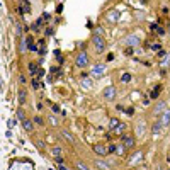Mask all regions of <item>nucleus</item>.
<instances>
[{"label": "nucleus", "instance_id": "31", "mask_svg": "<svg viewBox=\"0 0 170 170\" xmlns=\"http://www.w3.org/2000/svg\"><path fill=\"white\" fill-rule=\"evenodd\" d=\"M61 10H63V3H58L56 5V12H61Z\"/></svg>", "mask_w": 170, "mask_h": 170}, {"label": "nucleus", "instance_id": "23", "mask_svg": "<svg viewBox=\"0 0 170 170\" xmlns=\"http://www.w3.org/2000/svg\"><path fill=\"white\" fill-rule=\"evenodd\" d=\"M160 128H162V122H157V124H153L151 131H153V133H158V131H160Z\"/></svg>", "mask_w": 170, "mask_h": 170}, {"label": "nucleus", "instance_id": "3", "mask_svg": "<svg viewBox=\"0 0 170 170\" xmlns=\"http://www.w3.org/2000/svg\"><path fill=\"white\" fill-rule=\"evenodd\" d=\"M92 44L95 46V50L99 51V53L106 50V41H104L102 36H94V38H92Z\"/></svg>", "mask_w": 170, "mask_h": 170}, {"label": "nucleus", "instance_id": "29", "mask_svg": "<svg viewBox=\"0 0 170 170\" xmlns=\"http://www.w3.org/2000/svg\"><path fill=\"white\" fill-rule=\"evenodd\" d=\"M39 87V82L38 80H32V89H38Z\"/></svg>", "mask_w": 170, "mask_h": 170}, {"label": "nucleus", "instance_id": "7", "mask_svg": "<svg viewBox=\"0 0 170 170\" xmlns=\"http://www.w3.org/2000/svg\"><path fill=\"white\" fill-rule=\"evenodd\" d=\"M104 68H106V66H104L102 63H99V65H95V66L92 68L90 75H94V77H100V75H102V71H104Z\"/></svg>", "mask_w": 170, "mask_h": 170}, {"label": "nucleus", "instance_id": "2", "mask_svg": "<svg viewBox=\"0 0 170 170\" xmlns=\"http://www.w3.org/2000/svg\"><path fill=\"white\" fill-rule=\"evenodd\" d=\"M121 143H122V146H124L126 150H133V148L136 146V140H134V136H131V134H122V136H121Z\"/></svg>", "mask_w": 170, "mask_h": 170}, {"label": "nucleus", "instance_id": "22", "mask_svg": "<svg viewBox=\"0 0 170 170\" xmlns=\"http://www.w3.org/2000/svg\"><path fill=\"white\" fill-rule=\"evenodd\" d=\"M129 80H131V75H129V73H122L121 82H124V83H126V82H129Z\"/></svg>", "mask_w": 170, "mask_h": 170}, {"label": "nucleus", "instance_id": "24", "mask_svg": "<svg viewBox=\"0 0 170 170\" xmlns=\"http://www.w3.org/2000/svg\"><path fill=\"white\" fill-rule=\"evenodd\" d=\"M136 133H138V134H143V133H145V124H138V129H136Z\"/></svg>", "mask_w": 170, "mask_h": 170}, {"label": "nucleus", "instance_id": "35", "mask_svg": "<svg viewBox=\"0 0 170 170\" xmlns=\"http://www.w3.org/2000/svg\"><path fill=\"white\" fill-rule=\"evenodd\" d=\"M46 34H48V36H51V34H53V27H50V29H46Z\"/></svg>", "mask_w": 170, "mask_h": 170}, {"label": "nucleus", "instance_id": "6", "mask_svg": "<svg viewBox=\"0 0 170 170\" xmlns=\"http://www.w3.org/2000/svg\"><path fill=\"white\" fill-rule=\"evenodd\" d=\"M104 97L106 99H116V87H112V85H109V87H106V90H104Z\"/></svg>", "mask_w": 170, "mask_h": 170}, {"label": "nucleus", "instance_id": "26", "mask_svg": "<svg viewBox=\"0 0 170 170\" xmlns=\"http://www.w3.org/2000/svg\"><path fill=\"white\" fill-rule=\"evenodd\" d=\"M102 32H104V29H102V27H95V31H94V36H100Z\"/></svg>", "mask_w": 170, "mask_h": 170}, {"label": "nucleus", "instance_id": "12", "mask_svg": "<svg viewBox=\"0 0 170 170\" xmlns=\"http://www.w3.org/2000/svg\"><path fill=\"white\" fill-rule=\"evenodd\" d=\"M95 167H97V169H100V170H111V167L106 163V162H100V160L95 162Z\"/></svg>", "mask_w": 170, "mask_h": 170}, {"label": "nucleus", "instance_id": "19", "mask_svg": "<svg viewBox=\"0 0 170 170\" xmlns=\"http://www.w3.org/2000/svg\"><path fill=\"white\" fill-rule=\"evenodd\" d=\"M38 65H39V63H29V71H31V75H34V73L38 71Z\"/></svg>", "mask_w": 170, "mask_h": 170}, {"label": "nucleus", "instance_id": "17", "mask_svg": "<svg viewBox=\"0 0 170 170\" xmlns=\"http://www.w3.org/2000/svg\"><path fill=\"white\" fill-rule=\"evenodd\" d=\"M51 155H53L55 158H58V157H61V148H60V146H55V148L51 150Z\"/></svg>", "mask_w": 170, "mask_h": 170}, {"label": "nucleus", "instance_id": "34", "mask_svg": "<svg viewBox=\"0 0 170 170\" xmlns=\"http://www.w3.org/2000/svg\"><path fill=\"white\" fill-rule=\"evenodd\" d=\"M53 112H56V114H58V112H60V107H58V106H53Z\"/></svg>", "mask_w": 170, "mask_h": 170}, {"label": "nucleus", "instance_id": "15", "mask_svg": "<svg viewBox=\"0 0 170 170\" xmlns=\"http://www.w3.org/2000/svg\"><path fill=\"white\" fill-rule=\"evenodd\" d=\"M126 128H128V126H126V124H122V122H121L119 126H118V128H116V129H114V133H116V134H124V131H126Z\"/></svg>", "mask_w": 170, "mask_h": 170}, {"label": "nucleus", "instance_id": "30", "mask_svg": "<svg viewBox=\"0 0 170 170\" xmlns=\"http://www.w3.org/2000/svg\"><path fill=\"white\" fill-rule=\"evenodd\" d=\"M19 82L20 83H26V77L24 75H19Z\"/></svg>", "mask_w": 170, "mask_h": 170}, {"label": "nucleus", "instance_id": "5", "mask_svg": "<svg viewBox=\"0 0 170 170\" xmlns=\"http://www.w3.org/2000/svg\"><path fill=\"white\" fill-rule=\"evenodd\" d=\"M94 151H95L99 157H104V155L107 153V148H106L104 143H95V145H94Z\"/></svg>", "mask_w": 170, "mask_h": 170}, {"label": "nucleus", "instance_id": "9", "mask_svg": "<svg viewBox=\"0 0 170 170\" xmlns=\"http://www.w3.org/2000/svg\"><path fill=\"white\" fill-rule=\"evenodd\" d=\"M61 134H63V136H65V138L68 140V143H71V145H75V143H77L75 136H73V134H71V133H70L68 129H61Z\"/></svg>", "mask_w": 170, "mask_h": 170}, {"label": "nucleus", "instance_id": "8", "mask_svg": "<svg viewBox=\"0 0 170 170\" xmlns=\"http://www.w3.org/2000/svg\"><path fill=\"white\" fill-rule=\"evenodd\" d=\"M165 109H167V102H165V100H160V102L155 106L153 112H155V114H160V112H165Z\"/></svg>", "mask_w": 170, "mask_h": 170}, {"label": "nucleus", "instance_id": "25", "mask_svg": "<svg viewBox=\"0 0 170 170\" xmlns=\"http://www.w3.org/2000/svg\"><path fill=\"white\" fill-rule=\"evenodd\" d=\"M27 44H29V50H31V51H36V50H38V48H36V46L32 44V39H31V38L27 39Z\"/></svg>", "mask_w": 170, "mask_h": 170}, {"label": "nucleus", "instance_id": "21", "mask_svg": "<svg viewBox=\"0 0 170 170\" xmlns=\"http://www.w3.org/2000/svg\"><path fill=\"white\" fill-rule=\"evenodd\" d=\"M17 118H19L20 121H26V112H24L22 109H19L17 111Z\"/></svg>", "mask_w": 170, "mask_h": 170}, {"label": "nucleus", "instance_id": "28", "mask_svg": "<svg viewBox=\"0 0 170 170\" xmlns=\"http://www.w3.org/2000/svg\"><path fill=\"white\" fill-rule=\"evenodd\" d=\"M36 145H38V148H39V150H44V141H43V140L36 141Z\"/></svg>", "mask_w": 170, "mask_h": 170}, {"label": "nucleus", "instance_id": "33", "mask_svg": "<svg viewBox=\"0 0 170 170\" xmlns=\"http://www.w3.org/2000/svg\"><path fill=\"white\" fill-rule=\"evenodd\" d=\"M20 51H26V41L20 43Z\"/></svg>", "mask_w": 170, "mask_h": 170}, {"label": "nucleus", "instance_id": "18", "mask_svg": "<svg viewBox=\"0 0 170 170\" xmlns=\"http://www.w3.org/2000/svg\"><path fill=\"white\" fill-rule=\"evenodd\" d=\"M151 29H153V31H157V32H158L160 36H163V34H165V29H163V27H158L157 24H151Z\"/></svg>", "mask_w": 170, "mask_h": 170}, {"label": "nucleus", "instance_id": "37", "mask_svg": "<svg viewBox=\"0 0 170 170\" xmlns=\"http://www.w3.org/2000/svg\"><path fill=\"white\" fill-rule=\"evenodd\" d=\"M60 170H68V169H66L65 165H60Z\"/></svg>", "mask_w": 170, "mask_h": 170}, {"label": "nucleus", "instance_id": "20", "mask_svg": "<svg viewBox=\"0 0 170 170\" xmlns=\"http://www.w3.org/2000/svg\"><path fill=\"white\" fill-rule=\"evenodd\" d=\"M75 167H77L78 170H89V167H87V165H83L82 162H75Z\"/></svg>", "mask_w": 170, "mask_h": 170}, {"label": "nucleus", "instance_id": "10", "mask_svg": "<svg viewBox=\"0 0 170 170\" xmlns=\"http://www.w3.org/2000/svg\"><path fill=\"white\" fill-rule=\"evenodd\" d=\"M162 124H170V111H165L163 114H162Z\"/></svg>", "mask_w": 170, "mask_h": 170}, {"label": "nucleus", "instance_id": "11", "mask_svg": "<svg viewBox=\"0 0 170 170\" xmlns=\"http://www.w3.org/2000/svg\"><path fill=\"white\" fill-rule=\"evenodd\" d=\"M160 92H162V85H157L155 89L151 90V99H158V95H160Z\"/></svg>", "mask_w": 170, "mask_h": 170}, {"label": "nucleus", "instance_id": "1", "mask_svg": "<svg viewBox=\"0 0 170 170\" xmlns=\"http://www.w3.org/2000/svg\"><path fill=\"white\" fill-rule=\"evenodd\" d=\"M87 65H89V53H87V51H80V53L77 55V58H75V66L85 68Z\"/></svg>", "mask_w": 170, "mask_h": 170}, {"label": "nucleus", "instance_id": "4", "mask_svg": "<svg viewBox=\"0 0 170 170\" xmlns=\"http://www.w3.org/2000/svg\"><path fill=\"white\" fill-rule=\"evenodd\" d=\"M126 44H128L129 48H134V46H138V44H140V38H138V36H134V34H129V36L126 38Z\"/></svg>", "mask_w": 170, "mask_h": 170}, {"label": "nucleus", "instance_id": "27", "mask_svg": "<svg viewBox=\"0 0 170 170\" xmlns=\"http://www.w3.org/2000/svg\"><path fill=\"white\" fill-rule=\"evenodd\" d=\"M107 151H109V153H114V151H118V146H116V145H109Z\"/></svg>", "mask_w": 170, "mask_h": 170}, {"label": "nucleus", "instance_id": "36", "mask_svg": "<svg viewBox=\"0 0 170 170\" xmlns=\"http://www.w3.org/2000/svg\"><path fill=\"white\" fill-rule=\"evenodd\" d=\"M126 55H133V48H128L126 50Z\"/></svg>", "mask_w": 170, "mask_h": 170}, {"label": "nucleus", "instance_id": "14", "mask_svg": "<svg viewBox=\"0 0 170 170\" xmlns=\"http://www.w3.org/2000/svg\"><path fill=\"white\" fill-rule=\"evenodd\" d=\"M22 128L26 131H32V128H34V126H32V121H29V119L22 121Z\"/></svg>", "mask_w": 170, "mask_h": 170}, {"label": "nucleus", "instance_id": "13", "mask_svg": "<svg viewBox=\"0 0 170 170\" xmlns=\"http://www.w3.org/2000/svg\"><path fill=\"white\" fill-rule=\"evenodd\" d=\"M119 124H121V122H119V119H118V118H112V119L109 121V128H111L112 131L116 129V128H118Z\"/></svg>", "mask_w": 170, "mask_h": 170}, {"label": "nucleus", "instance_id": "32", "mask_svg": "<svg viewBox=\"0 0 170 170\" xmlns=\"http://www.w3.org/2000/svg\"><path fill=\"white\" fill-rule=\"evenodd\" d=\"M34 121H36V122H38V124H43V119H41L39 116H36V118H34Z\"/></svg>", "mask_w": 170, "mask_h": 170}, {"label": "nucleus", "instance_id": "16", "mask_svg": "<svg viewBox=\"0 0 170 170\" xmlns=\"http://www.w3.org/2000/svg\"><path fill=\"white\" fill-rule=\"evenodd\" d=\"M26 97H27L26 90H24V89H20V90H19V102H20V104H24V102H26Z\"/></svg>", "mask_w": 170, "mask_h": 170}]
</instances>
